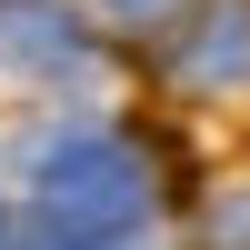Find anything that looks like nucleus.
Instances as JSON below:
<instances>
[{
  "instance_id": "f257e3e1",
  "label": "nucleus",
  "mask_w": 250,
  "mask_h": 250,
  "mask_svg": "<svg viewBox=\"0 0 250 250\" xmlns=\"http://www.w3.org/2000/svg\"><path fill=\"white\" fill-rule=\"evenodd\" d=\"M30 190H40V230H70V240H130L160 200V170L140 140L120 130H60L40 140L30 160Z\"/></svg>"
},
{
  "instance_id": "f03ea898",
  "label": "nucleus",
  "mask_w": 250,
  "mask_h": 250,
  "mask_svg": "<svg viewBox=\"0 0 250 250\" xmlns=\"http://www.w3.org/2000/svg\"><path fill=\"white\" fill-rule=\"evenodd\" d=\"M170 70L190 80V90H250V0H210Z\"/></svg>"
},
{
  "instance_id": "7ed1b4c3",
  "label": "nucleus",
  "mask_w": 250,
  "mask_h": 250,
  "mask_svg": "<svg viewBox=\"0 0 250 250\" xmlns=\"http://www.w3.org/2000/svg\"><path fill=\"white\" fill-rule=\"evenodd\" d=\"M0 60L30 70V80H70L90 50H80V30L50 10V0H0Z\"/></svg>"
},
{
  "instance_id": "20e7f679",
  "label": "nucleus",
  "mask_w": 250,
  "mask_h": 250,
  "mask_svg": "<svg viewBox=\"0 0 250 250\" xmlns=\"http://www.w3.org/2000/svg\"><path fill=\"white\" fill-rule=\"evenodd\" d=\"M210 250H250V180L210 200Z\"/></svg>"
},
{
  "instance_id": "39448f33",
  "label": "nucleus",
  "mask_w": 250,
  "mask_h": 250,
  "mask_svg": "<svg viewBox=\"0 0 250 250\" xmlns=\"http://www.w3.org/2000/svg\"><path fill=\"white\" fill-rule=\"evenodd\" d=\"M30 250H120V240H70V230H30Z\"/></svg>"
},
{
  "instance_id": "423d86ee",
  "label": "nucleus",
  "mask_w": 250,
  "mask_h": 250,
  "mask_svg": "<svg viewBox=\"0 0 250 250\" xmlns=\"http://www.w3.org/2000/svg\"><path fill=\"white\" fill-rule=\"evenodd\" d=\"M110 10H120V20H170L180 0H110Z\"/></svg>"
}]
</instances>
